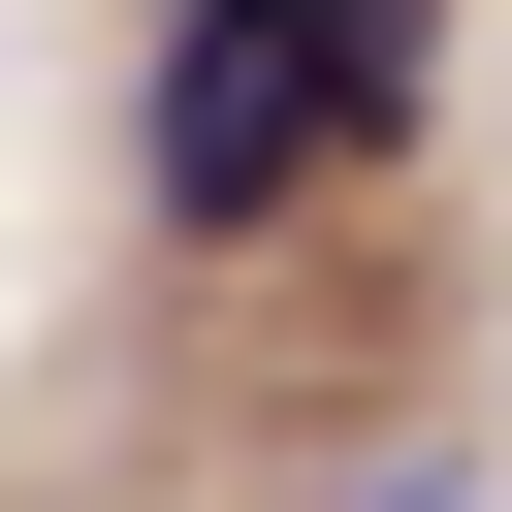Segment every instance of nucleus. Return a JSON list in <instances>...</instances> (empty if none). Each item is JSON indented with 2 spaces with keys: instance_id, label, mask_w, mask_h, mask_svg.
<instances>
[{
  "instance_id": "nucleus-2",
  "label": "nucleus",
  "mask_w": 512,
  "mask_h": 512,
  "mask_svg": "<svg viewBox=\"0 0 512 512\" xmlns=\"http://www.w3.org/2000/svg\"><path fill=\"white\" fill-rule=\"evenodd\" d=\"M288 32H320V96H352V128H416V32H448V0H288Z\"/></svg>"
},
{
  "instance_id": "nucleus-1",
  "label": "nucleus",
  "mask_w": 512,
  "mask_h": 512,
  "mask_svg": "<svg viewBox=\"0 0 512 512\" xmlns=\"http://www.w3.org/2000/svg\"><path fill=\"white\" fill-rule=\"evenodd\" d=\"M320 160H352V96H320V32H288V0H192V32H160V96H128V192H160L192 256H224V224H288Z\"/></svg>"
}]
</instances>
